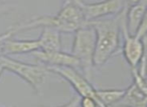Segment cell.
<instances>
[{
  "label": "cell",
  "mask_w": 147,
  "mask_h": 107,
  "mask_svg": "<svg viewBox=\"0 0 147 107\" xmlns=\"http://www.w3.org/2000/svg\"><path fill=\"white\" fill-rule=\"evenodd\" d=\"M121 12L109 18L87 22L95 32L94 66L101 67L117 52L121 33Z\"/></svg>",
  "instance_id": "obj_1"
},
{
  "label": "cell",
  "mask_w": 147,
  "mask_h": 107,
  "mask_svg": "<svg viewBox=\"0 0 147 107\" xmlns=\"http://www.w3.org/2000/svg\"><path fill=\"white\" fill-rule=\"evenodd\" d=\"M95 53V32L91 26L86 24L75 32L71 53L79 62V68L84 72L87 79L91 78L94 67Z\"/></svg>",
  "instance_id": "obj_2"
},
{
  "label": "cell",
  "mask_w": 147,
  "mask_h": 107,
  "mask_svg": "<svg viewBox=\"0 0 147 107\" xmlns=\"http://www.w3.org/2000/svg\"><path fill=\"white\" fill-rule=\"evenodd\" d=\"M126 6L121 11V33L123 35L122 53L125 60L129 64L130 68H137L141 59L145 56V44L144 37L146 33V19L143 21L140 28L138 29L135 35H130L127 32L126 24H125V15H126Z\"/></svg>",
  "instance_id": "obj_3"
},
{
  "label": "cell",
  "mask_w": 147,
  "mask_h": 107,
  "mask_svg": "<svg viewBox=\"0 0 147 107\" xmlns=\"http://www.w3.org/2000/svg\"><path fill=\"white\" fill-rule=\"evenodd\" d=\"M0 66L4 70L10 71L22 78L32 87L37 94L41 92V88L47 78V72H49L45 66L24 63L4 55H0Z\"/></svg>",
  "instance_id": "obj_4"
},
{
  "label": "cell",
  "mask_w": 147,
  "mask_h": 107,
  "mask_svg": "<svg viewBox=\"0 0 147 107\" xmlns=\"http://www.w3.org/2000/svg\"><path fill=\"white\" fill-rule=\"evenodd\" d=\"M45 68L47 71H51L65 79L78 92L80 97H91L97 101L99 107H106L101 104L99 101L96 94V88H94L90 81L77 69L71 67H45Z\"/></svg>",
  "instance_id": "obj_5"
},
{
  "label": "cell",
  "mask_w": 147,
  "mask_h": 107,
  "mask_svg": "<svg viewBox=\"0 0 147 107\" xmlns=\"http://www.w3.org/2000/svg\"><path fill=\"white\" fill-rule=\"evenodd\" d=\"M82 10L86 22L103 19L110 15H117L126 6L127 1L122 0H111L102 2L87 3L84 1H76Z\"/></svg>",
  "instance_id": "obj_6"
},
{
  "label": "cell",
  "mask_w": 147,
  "mask_h": 107,
  "mask_svg": "<svg viewBox=\"0 0 147 107\" xmlns=\"http://www.w3.org/2000/svg\"><path fill=\"white\" fill-rule=\"evenodd\" d=\"M59 21V32H76L87 24L82 10L76 1H65L55 15Z\"/></svg>",
  "instance_id": "obj_7"
},
{
  "label": "cell",
  "mask_w": 147,
  "mask_h": 107,
  "mask_svg": "<svg viewBox=\"0 0 147 107\" xmlns=\"http://www.w3.org/2000/svg\"><path fill=\"white\" fill-rule=\"evenodd\" d=\"M32 55L41 65L45 67H71L75 68L79 67V62L71 54L63 52V51H53V52H45V51L37 50L32 52Z\"/></svg>",
  "instance_id": "obj_8"
},
{
  "label": "cell",
  "mask_w": 147,
  "mask_h": 107,
  "mask_svg": "<svg viewBox=\"0 0 147 107\" xmlns=\"http://www.w3.org/2000/svg\"><path fill=\"white\" fill-rule=\"evenodd\" d=\"M146 0L128 2L125 15V24L127 32L130 35L136 34L143 21L146 19Z\"/></svg>",
  "instance_id": "obj_9"
},
{
  "label": "cell",
  "mask_w": 147,
  "mask_h": 107,
  "mask_svg": "<svg viewBox=\"0 0 147 107\" xmlns=\"http://www.w3.org/2000/svg\"><path fill=\"white\" fill-rule=\"evenodd\" d=\"M37 50H39L37 40H12L7 38L0 43V53L4 56L32 53Z\"/></svg>",
  "instance_id": "obj_10"
},
{
  "label": "cell",
  "mask_w": 147,
  "mask_h": 107,
  "mask_svg": "<svg viewBox=\"0 0 147 107\" xmlns=\"http://www.w3.org/2000/svg\"><path fill=\"white\" fill-rule=\"evenodd\" d=\"M36 40L38 42L40 51H45V52L61 51V32L55 29L49 28V27L42 28V32L39 38Z\"/></svg>",
  "instance_id": "obj_11"
},
{
  "label": "cell",
  "mask_w": 147,
  "mask_h": 107,
  "mask_svg": "<svg viewBox=\"0 0 147 107\" xmlns=\"http://www.w3.org/2000/svg\"><path fill=\"white\" fill-rule=\"evenodd\" d=\"M119 107H146V94L141 92L134 84L125 90V94L117 103Z\"/></svg>",
  "instance_id": "obj_12"
},
{
  "label": "cell",
  "mask_w": 147,
  "mask_h": 107,
  "mask_svg": "<svg viewBox=\"0 0 147 107\" xmlns=\"http://www.w3.org/2000/svg\"><path fill=\"white\" fill-rule=\"evenodd\" d=\"M126 89H96V94L99 101L106 107L117 104L122 99Z\"/></svg>",
  "instance_id": "obj_13"
},
{
  "label": "cell",
  "mask_w": 147,
  "mask_h": 107,
  "mask_svg": "<svg viewBox=\"0 0 147 107\" xmlns=\"http://www.w3.org/2000/svg\"><path fill=\"white\" fill-rule=\"evenodd\" d=\"M131 73L133 77V84L144 94L147 93V87H146V80L144 77H142L139 74L137 68H131Z\"/></svg>",
  "instance_id": "obj_14"
},
{
  "label": "cell",
  "mask_w": 147,
  "mask_h": 107,
  "mask_svg": "<svg viewBox=\"0 0 147 107\" xmlns=\"http://www.w3.org/2000/svg\"><path fill=\"white\" fill-rule=\"evenodd\" d=\"M79 107H99L95 99L91 97H81Z\"/></svg>",
  "instance_id": "obj_15"
},
{
  "label": "cell",
  "mask_w": 147,
  "mask_h": 107,
  "mask_svg": "<svg viewBox=\"0 0 147 107\" xmlns=\"http://www.w3.org/2000/svg\"><path fill=\"white\" fill-rule=\"evenodd\" d=\"M80 96H75L67 103V104H63L61 106H57V107H79V104H80ZM37 107H42V106H37Z\"/></svg>",
  "instance_id": "obj_16"
},
{
  "label": "cell",
  "mask_w": 147,
  "mask_h": 107,
  "mask_svg": "<svg viewBox=\"0 0 147 107\" xmlns=\"http://www.w3.org/2000/svg\"><path fill=\"white\" fill-rule=\"evenodd\" d=\"M3 71H4V69H3L2 67L0 66V77L2 76V74H3Z\"/></svg>",
  "instance_id": "obj_17"
}]
</instances>
